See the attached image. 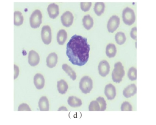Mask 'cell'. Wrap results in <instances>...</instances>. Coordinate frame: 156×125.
<instances>
[{
  "mask_svg": "<svg viewBox=\"0 0 156 125\" xmlns=\"http://www.w3.org/2000/svg\"><path fill=\"white\" fill-rule=\"evenodd\" d=\"M117 53L116 46L113 43H109L106 48V54L109 58H113L115 56Z\"/></svg>",
  "mask_w": 156,
  "mask_h": 125,
  "instance_id": "cell-17",
  "label": "cell"
},
{
  "mask_svg": "<svg viewBox=\"0 0 156 125\" xmlns=\"http://www.w3.org/2000/svg\"><path fill=\"white\" fill-rule=\"evenodd\" d=\"M89 111H100V106L97 100H93L89 106Z\"/></svg>",
  "mask_w": 156,
  "mask_h": 125,
  "instance_id": "cell-27",
  "label": "cell"
},
{
  "mask_svg": "<svg viewBox=\"0 0 156 125\" xmlns=\"http://www.w3.org/2000/svg\"><path fill=\"white\" fill-rule=\"evenodd\" d=\"M40 58L38 53L32 50L29 52L28 56V62L32 67H35L40 62Z\"/></svg>",
  "mask_w": 156,
  "mask_h": 125,
  "instance_id": "cell-10",
  "label": "cell"
},
{
  "mask_svg": "<svg viewBox=\"0 0 156 125\" xmlns=\"http://www.w3.org/2000/svg\"><path fill=\"white\" fill-rule=\"evenodd\" d=\"M96 100L98 101L100 106V111H105L106 109V102L104 98L99 97L97 98Z\"/></svg>",
  "mask_w": 156,
  "mask_h": 125,
  "instance_id": "cell-28",
  "label": "cell"
},
{
  "mask_svg": "<svg viewBox=\"0 0 156 125\" xmlns=\"http://www.w3.org/2000/svg\"><path fill=\"white\" fill-rule=\"evenodd\" d=\"M90 50V46L87 38L74 35L66 45V54L73 65L81 67L88 61Z\"/></svg>",
  "mask_w": 156,
  "mask_h": 125,
  "instance_id": "cell-1",
  "label": "cell"
},
{
  "mask_svg": "<svg viewBox=\"0 0 156 125\" xmlns=\"http://www.w3.org/2000/svg\"><path fill=\"white\" fill-rule=\"evenodd\" d=\"M67 32L65 30H60L57 35V40L58 44L60 45H64L67 39Z\"/></svg>",
  "mask_w": 156,
  "mask_h": 125,
  "instance_id": "cell-19",
  "label": "cell"
},
{
  "mask_svg": "<svg viewBox=\"0 0 156 125\" xmlns=\"http://www.w3.org/2000/svg\"><path fill=\"white\" fill-rule=\"evenodd\" d=\"M19 111H31V110L28 104L23 103L19 106L18 108Z\"/></svg>",
  "mask_w": 156,
  "mask_h": 125,
  "instance_id": "cell-31",
  "label": "cell"
},
{
  "mask_svg": "<svg viewBox=\"0 0 156 125\" xmlns=\"http://www.w3.org/2000/svg\"><path fill=\"white\" fill-rule=\"evenodd\" d=\"M136 86L134 84H130L129 85L123 90V95L124 97L127 98L130 97L134 96L136 93Z\"/></svg>",
  "mask_w": 156,
  "mask_h": 125,
  "instance_id": "cell-14",
  "label": "cell"
},
{
  "mask_svg": "<svg viewBox=\"0 0 156 125\" xmlns=\"http://www.w3.org/2000/svg\"><path fill=\"white\" fill-rule=\"evenodd\" d=\"M47 11L51 18H56L59 14V6L55 3H51L48 6Z\"/></svg>",
  "mask_w": 156,
  "mask_h": 125,
  "instance_id": "cell-12",
  "label": "cell"
},
{
  "mask_svg": "<svg viewBox=\"0 0 156 125\" xmlns=\"http://www.w3.org/2000/svg\"><path fill=\"white\" fill-rule=\"evenodd\" d=\"M105 93L108 99L112 100L116 95L115 87L112 84H108L105 87Z\"/></svg>",
  "mask_w": 156,
  "mask_h": 125,
  "instance_id": "cell-11",
  "label": "cell"
},
{
  "mask_svg": "<svg viewBox=\"0 0 156 125\" xmlns=\"http://www.w3.org/2000/svg\"><path fill=\"white\" fill-rule=\"evenodd\" d=\"M61 110H66V111H67L68 110L67 109V108L66 107H61L58 110V111H61Z\"/></svg>",
  "mask_w": 156,
  "mask_h": 125,
  "instance_id": "cell-34",
  "label": "cell"
},
{
  "mask_svg": "<svg viewBox=\"0 0 156 125\" xmlns=\"http://www.w3.org/2000/svg\"><path fill=\"white\" fill-rule=\"evenodd\" d=\"M34 82L36 88L38 90L43 88L45 83V80L43 76L40 73H37L34 77Z\"/></svg>",
  "mask_w": 156,
  "mask_h": 125,
  "instance_id": "cell-13",
  "label": "cell"
},
{
  "mask_svg": "<svg viewBox=\"0 0 156 125\" xmlns=\"http://www.w3.org/2000/svg\"><path fill=\"white\" fill-rule=\"evenodd\" d=\"M23 21V17L22 13L19 11H16L14 13V25L20 26L22 25Z\"/></svg>",
  "mask_w": 156,
  "mask_h": 125,
  "instance_id": "cell-23",
  "label": "cell"
},
{
  "mask_svg": "<svg viewBox=\"0 0 156 125\" xmlns=\"http://www.w3.org/2000/svg\"><path fill=\"white\" fill-rule=\"evenodd\" d=\"M125 72L122 63L118 62L114 65V69L112 73V80L115 83H119L122 81L125 76Z\"/></svg>",
  "mask_w": 156,
  "mask_h": 125,
  "instance_id": "cell-2",
  "label": "cell"
},
{
  "mask_svg": "<svg viewBox=\"0 0 156 125\" xmlns=\"http://www.w3.org/2000/svg\"><path fill=\"white\" fill-rule=\"evenodd\" d=\"M83 27L87 30L91 29L94 26V20L89 15H86L83 17Z\"/></svg>",
  "mask_w": 156,
  "mask_h": 125,
  "instance_id": "cell-18",
  "label": "cell"
},
{
  "mask_svg": "<svg viewBox=\"0 0 156 125\" xmlns=\"http://www.w3.org/2000/svg\"><path fill=\"white\" fill-rule=\"evenodd\" d=\"M115 40L118 44L121 45L125 43L126 38L124 33L122 32H118L115 36Z\"/></svg>",
  "mask_w": 156,
  "mask_h": 125,
  "instance_id": "cell-25",
  "label": "cell"
},
{
  "mask_svg": "<svg viewBox=\"0 0 156 125\" xmlns=\"http://www.w3.org/2000/svg\"><path fill=\"white\" fill-rule=\"evenodd\" d=\"M93 87V81L91 78L88 76H85L81 79L79 83V88L83 93L85 94L90 93Z\"/></svg>",
  "mask_w": 156,
  "mask_h": 125,
  "instance_id": "cell-4",
  "label": "cell"
},
{
  "mask_svg": "<svg viewBox=\"0 0 156 125\" xmlns=\"http://www.w3.org/2000/svg\"><path fill=\"white\" fill-rule=\"evenodd\" d=\"M39 107L41 111H48L50 109L49 100L46 97L41 98L39 102Z\"/></svg>",
  "mask_w": 156,
  "mask_h": 125,
  "instance_id": "cell-16",
  "label": "cell"
},
{
  "mask_svg": "<svg viewBox=\"0 0 156 125\" xmlns=\"http://www.w3.org/2000/svg\"><path fill=\"white\" fill-rule=\"evenodd\" d=\"M122 17L123 22L128 26H131L136 21V15L134 10L129 7L123 10Z\"/></svg>",
  "mask_w": 156,
  "mask_h": 125,
  "instance_id": "cell-3",
  "label": "cell"
},
{
  "mask_svg": "<svg viewBox=\"0 0 156 125\" xmlns=\"http://www.w3.org/2000/svg\"><path fill=\"white\" fill-rule=\"evenodd\" d=\"M105 4L103 2H96L94 7V11L97 16H100L104 13Z\"/></svg>",
  "mask_w": 156,
  "mask_h": 125,
  "instance_id": "cell-24",
  "label": "cell"
},
{
  "mask_svg": "<svg viewBox=\"0 0 156 125\" xmlns=\"http://www.w3.org/2000/svg\"><path fill=\"white\" fill-rule=\"evenodd\" d=\"M128 77L130 80L133 81L137 79V70L134 67H131L128 72Z\"/></svg>",
  "mask_w": 156,
  "mask_h": 125,
  "instance_id": "cell-26",
  "label": "cell"
},
{
  "mask_svg": "<svg viewBox=\"0 0 156 125\" xmlns=\"http://www.w3.org/2000/svg\"><path fill=\"white\" fill-rule=\"evenodd\" d=\"M58 61V56L55 53H51L46 59L47 66L50 68H52L56 66Z\"/></svg>",
  "mask_w": 156,
  "mask_h": 125,
  "instance_id": "cell-15",
  "label": "cell"
},
{
  "mask_svg": "<svg viewBox=\"0 0 156 125\" xmlns=\"http://www.w3.org/2000/svg\"><path fill=\"white\" fill-rule=\"evenodd\" d=\"M14 79H16L18 77L19 75V72H20V70H19V67L16 65H14Z\"/></svg>",
  "mask_w": 156,
  "mask_h": 125,
  "instance_id": "cell-33",
  "label": "cell"
},
{
  "mask_svg": "<svg viewBox=\"0 0 156 125\" xmlns=\"http://www.w3.org/2000/svg\"><path fill=\"white\" fill-rule=\"evenodd\" d=\"M42 15L39 10L34 11L30 19V25L32 28H38L42 23Z\"/></svg>",
  "mask_w": 156,
  "mask_h": 125,
  "instance_id": "cell-5",
  "label": "cell"
},
{
  "mask_svg": "<svg viewBox=\"0 0 156 125\" xmlns=\"http://www.w3.org/2000/svg\"><path fill=\"white\" fill-rule=\"evenodd\" d=\"M62 68L68 74V76L71 77L73 80L74 81L76 79V73L70 66H68L67 64H64L62 66Z\"/></svg>",
  "mask_w": 156,
  "mask_h": 125,
  "instance_id": "cell-22",
  "label": "cell"
},
{
  "mask_svg": "<svg viewBox=\"0 0 156 125\" xmlns=\"http://www.w3.org/2000/svg\"><path fill=\"white\" fill-rule=\"evenodd\" d=\"M68 88V84L64 80H61L57 82V89L60 94H66Z\"/></svg>",
  "mask_w": 156,
  "mask_h": 125,
  "instance_id": "cell-21",
  "label": "cell"
},
{
  "mask_svg": "<svg viewBox=\"0 0 156 125\" xmlns=\"http://www.w3.org/2000/svg\"><path fill=\"white\" fill-rule=\"evenodd\" d=\"M98 72L101 77H105L109 74L110 66L106 61H102L99 63L98 67Z\"/></svg>",
  "mask_w": 156,
  "mask_h": 125,
  "instance_id": "cell-9",
  "label": "cell"
},
{
  "mask_svg": "<svg viewBox=\"0 0 156 125\" xmlns=\"http://www.w3.org/2000/svg\"><path fill=\"white\" fill-rule=\"evenodd\" d=\"M120 24V19L117 16L114 15L109 18L107 23V29L108 32L113 33L118 28Z\"/></svg>",
  "mask_w": 156,
  "mask_h": 125,
  "instance_id": "cell-7",
  "label": "cell"
},
{
  "mask_svg": "<svg viewBox=\"0 0 156 125\" xmlns=\"http://www.w3.org/2000/svg\"><path fill=\"white\" fill-rule=\"evenodd\" d=\"M61 21L63 26L65 27H70L73 22L74 17L70 12L66 11L61 16Z\"/></svg>",
  "mask_w": 156,
  "mask_h": 125,
  "instance_id": "cell-8",
  "label": "cell"
},
{
  "mask_svg": "<svg viewBox=\"0 0 156 125\" xmlns=\"http://www.w3.org/2000/svg\"><path fill=\"white\" fill-rule=\"evenodd\" d=\"M130 37L134 40H136L137 38V28L134 27L132 28L130 33Z\"/></svg>",
  "mask_w": 156,
  "mask_h": 125,
  "instance_id": "cell-32",
  "label": "cell"
},
{
  "mask_svg": "<svg viewBox=\"0 0 156 125\" xmlns=\"http://www.w3.org/2000/svg\"><path fill=\"white\" fill-rule=\"evenodd\" d=\"M121 110L122 111H132V106L128 101H125L121 105Z\"/></svg>",
  "mask_w": 156,
  "mask_h": 125,
  "instance_id": "cell-29",
  "label": "cell"
},
{
  "mask_svg": "<svg viewBox=\"0 0 156 125\" xmlns=\"http://www.w3.org/2000/svg\"><path fill=\"white\" fill-rule=\"evenodd\" d=\"M41 36L43 42L45 45H49L51 43L52 40V34L50 26L46 25L43 27L42 28Z\"/></svg>",
  "mask_w": 156,
  "mask_h": 125,
  "instance_id": "cell-6",
  "label": "cell"
},
{
  "mask_svg": "<svg viewBox=\"0 0 156 125\" xmlns=\"http://www.w3.org/2000/svg\"><path fill=\"white\" fill-rule=\"evenodd\" d=\"M67 102L68 105L73 107H80L82 105L81 100L74 96L69 97L67 100Z\"/></svg>",
  "mask_w": 156,
  "mask_h": 125,
  "instance_id": "cell-20",
  "label": "cell"
},
{
  "mask_svg": "<svg viewBox=\"0 0 156 125\" xmlns=\"http://www.w3.org/2000/svg\"><path fill=\"white\" fill-rule=\"evenodd\" d=\"M80 6L82 11L84 12H87L90 10L92 6V3L91 2H81L80 3Z\"/></svg>",
  "mask_w": 156,
  "mask_h": 125,
  "instance_id": "cell-30",
  "label": "cell"
}]
</instances>
